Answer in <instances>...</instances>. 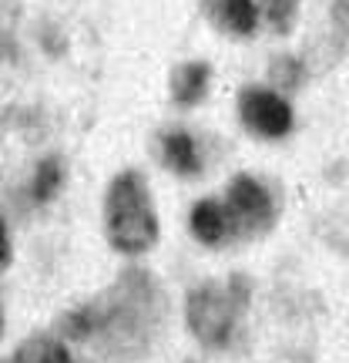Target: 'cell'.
<instances>
[{
    "mask_svg": "<svg viewBox=\"0 0 349 363\" xmlns=\"http://www.w3.org/2000/svg\"><path fill=\"white\" fill-rule=\"evenodd\" d=\"M248 299H252V286L246 276H232L225 283H208L195 286L188 299H185V323L202 347L208 350H222L229 347L239 330L242 313L248 310Z\"/></svg>",
    "mask_w": 349,
    "mask_h": 363,
    "instance_id": "obj_2",
    "label": "cell"
},
{
    "mask_svg": "<svg viewBox=\"0 0 349 363\" xmlns=\"http://www.w3.org/2000/svg\"><path fill=\"white\" fill-rule=\"evenodd\" d=\"M188 225H192V235L202 246H222L225 239L235 235V222L229 216V206H222L215 199L195 202L192 216H188Z\"/></svg>",
    "mask_w": 349,
    "mask_h": 363,
    "instance_id": "obj_5",
    "label": "cell"
},
{
    "mask_svg": "<svg viewBox=\"0 0 349 363\" xmlns=\"http://www.w3.org/2000/svg\"><path fill=\"white\" fill-rule=\"evenodd\" d=\"M208 78H212V67L205 61H188L178 65L171 71V101L181 108H192L205 98L208 91Z\"/></svg>",
    "mask_w": 349,
    "mask_h": 363,
    "instance_id": "obj_7",
    "label": "cell"
},
{
    "mask_svg": "<svg viewBox=\"0 0 349 363\" xmlns=\"http://www.w3.org/2000/svg\"><path fill=\"white\" fill-rule=\"evenodd\" d=\"M269 78H272V84H279V88L296 91L299 84H302V78H306V67L299 65L292 54H282V57H272Z\"/></svg>",
    "mask_w": 349,
    "mask_h": 363,
    "instance_id": "obj_11",
    "label": "cell"
},
{
    "mask_svg": "<svg viewBox=\"0 0 349 363\" xmlns=\"http://www.w3.org/2000/svg\"><path fill=\"white\" fill-rule=\"evenodd\" d=\"M296 7H299V0H265V17H269L275 34H289L292 30Z\"/></svg>",
    "mask_w": 349,
    "mask_h": 363,
    "instance_id": "obj_12",
    "label": "cell"
},
{
    "mask_svg": "<svg viewBox=\"0 0 349 363\" xmlns=\"http://www.w3.org/2000/svg\"><path fill=\"white\" fill-rule=\"evenodd\" d=\"M161 155H165V165H168L175 175L192 179V175L202 172V158H198L195 138L188 131H168V135L161 138Z\"/></svg>",
    "mask_w": 349,
    "mask_h": 363,
    "instance_id": "obj_8",
    "label": "cell"
},
{
    "mask_svg": "<svg viewBox=\"0 0 349 363\" xmlns=\"http://www.w3.org/2000/svg\"><path fill=\"white\" fill-rule=\"evenodd\" d=\"M225 206H229V216H232L239 235H262L275 225L272 195L252 175H235L225 192Z\"/></svg>",
    "mask_w": 349,
    "mask_h": 363,
    "instance_id": "obj_3",
    "label": "cell"
},
{
    "mask_svg": "<svg viewBox=\"0 0 349 363\" xmlns=\"http://www.w3.org/2000/svg\"><path fill=\"white\" fill-rule=\"evenodd\" d=\"M202 7H205V17L222 34L248 38L259 24V11L252 0H202Z\"/></svg>",
    "mask_w": 349,
    "mask_h": 363,
    "instance_id": "obj_6",
    "label": "cell"
},
{
    "mask_svg": "<svg viewBox=\"0 0 349 363\" xmlns=\"http://www.w3.org/2000/svg\"><path fill=\"white\" fill-rule=\"evenodd\" d=\"M7 363H74L67 347L54 337H30L24 340Z\"/></svg>",
    "mask_w": 349,
    "mask_h": 363,
    "instance_id": "obj_9",
    "label": "cell"
},
{
    "mask_svg": "<svg viewBox=\"0 0 349 363\" xmlns=\"http://www.w3.org/2000/svg\"><path fill=\"white\" fill-rule=\"evenodd\" d=\"M104 233L121 256H142L158 242V216L148 182L138 172H121L104 195Z\"/></svg>",
    "mask_w": 349,
    "mask_h": 363,
    "instance_id": "obj_1",
    "label": "cell"
},
{
    "mask_svg": "<svg viewBox=\"0 0 349 363\" xmlns=\"http://www.w3.org/2000/svg\"><path fill=\"white\" fill-rule=\"evenodd\" d=\"M0 252H4L0 262H4V266H11V235H7V225H0Z\"/></svg>",
    "mask_w": 349,
    "mask_h": 363,
    "instance_id": "obj_13",
    "label": "cell"
},
{
    "mask_svg": "<svg viewBox=\"0 0 349 363\" xmlns=\"http://www.w3.org/2000/svg\"><path fill=\"white\" fill-rule=\"evenodd\" d=\"M61 182H64V165H61V158H40L38 169H34V182H30V195H34V202H47L54 199V192L61 189Z\"/></svg>",
    "mask_w": 349,
    "mask_h": 363,
    "instance_id": "obj_10",
    "label": "cell"
},
{
    "mask_svg": "<svg viewBox=\"0 0 349 363\" xmlns=\"http://www.w3.org/2000/svg\"><path fill=\"white\" fill-rule=\"evenodd\" d=\"M239 118L259 138H282L292 128L289 101L269 88H242V94H239Z\"/></svg>",
    "mask_w": 349,
    "mask_h": 363,
    "instance_id": "obj_4",
    "label": "cell"
}]
</instances>
